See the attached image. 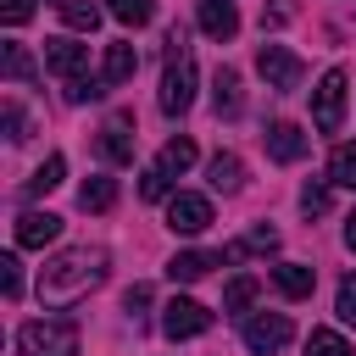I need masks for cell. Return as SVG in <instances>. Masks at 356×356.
<instances>
[{"instance_id": "obj_1", "label": "cell", "mask_w": 356, "mask_h": 356, "mask_svg": "<svg viewBox=\"0 0 356 356\" xmlns=\"http://www.w3.org/2000/svg\"><path fill=\"white\" fill-rule=\"evenodd\" d=\"M111 256L100 245H72V250H56L44 267H39V300L44 306H72L78 295H89L100 278H106Z\"/></svg>"}, {"instance_id": "obj_2", "label": "cell", "mask_w": 356, "mask_h": 356, "mask_svg": "<svg viewBox=\"0 0 356 356\" xmlns=\"http://www.w3.org/2000/svg\"><path fill=\"white\" fill-rule=\"evenodd\" d=\"M195 100V56L184 44V28L167 33V72H161V111L167 117H184Z\"/></svg>"}, {"instance_id": "obj_3", "label": "cell", "mask_w": 356, "mask_h": 356, "mask_svg": "<svg viewBox=\"0 0 356 356\" xmlns=\"http://www.w3.org/2000/svg\"><path fill=\"white\" fill-rule=\"evenodd\" d=\"M17 356H78L72 317H33L17 328Z\"/></svg>"}, {"instance_id": "obj_4", "label": "cell", "mask_w": 356, "mask_h": 356, "mask_svg": "<svg viewBox=\"0 0 356 356\" xmlns=\"http://www.w3.org/2000/svg\"><path fill=\"white\" fill-rule=\"evenodd\" d=\"M345 89H350L345 67H328L317 78V89H312V122H317V134H339V122H345Z\"/></svg>"}, {"instance_id": "obj_5", "label": "cell", "mask_w": 356, "mask_h": 356, "mask_svg": "<svg viewBox=\"0 0 356 356\" xmlns=\"http://www.w3.org/2000/svg\"><path fill=\"white\" fill-rule=\"evenodd\" d=\"M256 72H261V78H267V89H278V95L300 89V78H306L300 56H295V50H284V44H261V50H256Z\"/></svg>"}, {"instance_id": "obj_6", "label": "cell", "mask_w": 356, "mask_h": 356, "mask_svg": "<svg viewBox=\"0 0 356 356\" xmlns=\"http://www.w3.org/2000/svg\"><path fill=\"white\" fill-rule=\"evenodd\" d=\"M206 328H211V312H206L200 300L172 295V300L161 306V334H167V339H195V334H206Z\"/></svg>"}, {"instance_id": "obj_7", "label": "cell", "mask_w": 356, "mask_h": 356, "mask_svg": "<svg viewBox=\"0 0 356 356\" xmlns=\"http://www.w3.org/2000/svg\"><path fill=\"white\" fill-rule=\"evenodd\" d=\"M289 334H295V328H289V317H284V312H250V317H245V345H250L256 356L284 350V345H289Z\"/></svg>"}, {"instance_id": "obj_8", "label": "cell", "mask_w": 356, "mask_h": 356, "mask_svg": "<svg viewBox=\"0 0 356 356\" xmlns=\"http://www.w3.org/2000/svg\"><path fill=\"white\" fill-rule=\"evenodd\" d=\"M95 150H100V161L128 167V161H134V117H128V111H111L106 128H100V139H95Z\"/></svg>"}, {"instance_id": "obj_9", "label": "cell", "mask_w": 356, "mask_h": 356, "mask_svg": "<svg viewBox=\"0 0 356 356\" xmlns=\"http://www.w3.org/2000/svg\"><path fill=\"white\" fill-rule=\"evenodd\" d=\"M167 228H172V234H206V228H211V200L178 189V195L167 200Z\"/></svg>"}, {"instance_id": "obj_10", "label": "cell", "mask_w": 356, "mask_h": 356, "mask_svg": "<svg viewBox=\"0 0 356 356\" xmlns=\"http://www.w3.org/2000/svg\"><path fill=\"white\" fill-rule=\"evenodd\" d=\"M83 61H89V50L83 44H72V39H44V67L56 72V78H83Z\"/></svg>"}, {"instance_id": "obj_11", "label": "cell", "mask_w": 356, "mask_h": 356, "mask_svg": "<svg viewBox=\"0 0 356 356\" xmlns=\"http://www.w3.org/2000/svg\"><path fill=\"white\" fill-rule=\"evenodd\" d=\"M56 234H61V217L56 211H22L17 217V245L22 250H44Z\"/></svg>"}, {"instance_id": "obj_12", "label": "cell", "mask_w": 356, "mask_h": 356, "mask_svg": "<svg viewBox=\"0 0 356 356\" xmlns=\"http://www.w3.org/2000/svg\"><path fill=\"white\" fill-rule=\"evenodd\" d=\"M200 33L206 39H234L239 33V11H234V0H200Z\"/></svg>"}, {"instance_id": "obj_13", "label": "cell", "mask_w": 356, "mask_h": 356, "mask_svg": "<svg viewBox=\"0 0 356 356\" xmlns=\"http://www.w3.org/2000/svg\"><path fill=\"white\" fill-rule=\"evenodd\" d=\"M211 267H222V256H211V250H178V256L167 261V278H172V284H195V278H206Z\"/></svg>"}, {"instance_id": "obj_14", "label": "cell", "mask_w": 356, "mask_h": 356, "mask_svg": "<svg viewBox=\"0 0 356 356\" xmlns=\"http://www.w3.org/2000/svg\"><path fill=\"white\" fill-rule=\"evenodd\" d=\"M211 106H217V117H239V111H245V95H239V72H234V67H217V78H211Z\"/></svg>"}, {"instance_id": "obj_15", "label": "cell", "mask_w": 356, "mask_h": 356, "mask_svg": "<svg viewBox=\"0 0 356 356\" xmlns=\"http://www.w3.org/2000/svg\"><path fill=\"white\" fill-rule=\"evenodd\" d=\"M267 156H273V161H300V156H306V134H300L295 122H273V128H267Z\"/></svg>"}, {"instance_id": "obj_16", "label": "cell", "mask_w": 356, "mask_h": 356, "mask_svg": "<svg viewBox=\"0 0 356 356\" xmlns=\"http://www.w3.org/2000/svg\"><path fill=\"white\" fill-rule=\"evenodd\" d=\"M206 178H211V189L234 195V189H245V161H239L234 150H217V156L206 161Z\"/></svg>"}, {"instance_id": "obj_17", "label": "cell", "mask_w": 356, "mask_h": 356, "mask_svg": "<svg viewBox=\"0 0 356 356\" xmlns=\"http://www.w3.org/2000/svg\"><path fill=\"white\" fill-rule=\"evenodd\" d=\"M273 250H278V228H267V222H261V228H250L245 239H234V245L222 250V261L234 267V261H245V256H273Z\"/></svg>"}, {"instance_id": "obj_18", "label": "cell", "mask_w": 356, "mask_h": 356, "mask_svg": "<svg viewBox=\"0 0 356 356\" xmlns=\"http://www.w3.org/2000/svg\"><path fill=\"white\" fill-rule=\"evenodd\" d=\"M273 284H278V295L306 300V295H312V284H317V273H312L306 261H278V267H273Z\"/></svg>"}, {"instance_id": "obj_19", "label": "cell", "mask_w": 356, "mask_h": 356, "mask_svg": "<svg viewBox=\"0 0 356 356\" xmlns=\"http://www.w3.org/2000/svg\"><path fill=\"white\" fill-rule=\"evenodd\" d=\"M134 67H139L134 44H106V56H100V78H106V89L128 83V78H134Z\"/></svg>"}, {"instance_id": "obj_20", "label": "cell", "mask_w": 356, "mask_h": 356, "mask_svg": "<svg viewBox=\"0 0 356 356\" xmlns=\"http://www.w3.org/2000/svg\"><path fill=\"white\" fill-rule=\"evenodd\" d=\"M195 156H200V150H195V139H184V134H178V139H167V145H161L156 167H161L167 178H184V172L195 167Z\"/></svg>"}, {"instance_id": "obj_21", "label": "cell", "mask_w": 356, "mask_h": 356, "mask_svg": "<svg viewBox=\"0 0 356 356\" xmlns=\"http://www.w3.org/2000/svg\"><path fill=\"white\" fill-rule=\"evenodd\" d=\"M78 206H83V211H111V206H117V178H106V172L83 178V189H78Z\"/></svg>"}, {"instance_id": "obj_22", "label": "cell", "mask_w": 356, "mask_h": 356, "mask_svg": "<svg viewBox=\"0 0 356 356\" xmlns=\"http://www.w3.org/2000/svg\"><path fill=\"white\" fill-rule=\"evenodd\" d=\"M0 72H6L11 83H33V78H39V67H33V56H28L22 44H0Z\"/></svg>"}, {"instance_id": "obj_23", "label": "cell", "mask_w": 356, "mask_h": 356, "mask_svg": "<svg viewBox=\"0 0 356 356\" xmlns=\"http://www.w3.org/2000/svg\"><path fill=\"white\" fill-rule=\"evenodd\" d=\"M328 184H345V189H356V139L334 145V156H328Z\"/></svg>"}, {"instance_id": "obj_24", "label": "cell", "mask_w": 356, "mask_h": 356, "mask_svg": "<svg viewBox=\"0 0 356 356\" xmlns=\"http://www.w3.org/2000/svg\"><path fill=\"white\" fill-rule=\"evenodd\" d=\"M61 178H67V156H44V161L33 167V178H28V195H50Z\"/></svg>"}, {"instance_id": "obj_25", "label": "cell", "mask_w": 356, "mask_h": 356, "mask_svg": "<svg viewBox=\"0 0 356 356\" xmlns=\"http://www.w3.org/2000/svg\"><path fill=\"white\" fill-rule=\"evenodd\" d=\"M256 295H261V284L245 273V278H234V284L222 289V312H250V306H256Z\"/></svg>"}, {"instance_id": "obj_26", "label": "cell", "mask_w": 356, "mask_h": 356, "mask_svg": "<svg viewBox=\"0 0 356 356\" xmlns=\"http://www.w3.org/2000/svg\"><path fill=\"white\" fill-rule=\"evenodd\" d=\"M106 11H111V17L122 22V28H145V22L156 17V0H111Z\"/></svg>"}, {"instance_id": "obj_27", "label": "cell", "mask_w": 356, "mask_h": 356, "mask_svg": "<svg viewBox=\"0 0 356 356\" xmlns=\"http://www.w3.org/2000/svg\"><path fill=\"white\" fill-rule=\"evenodd\" d=\"M61 22H67L72 33H95V28H100V6H89V0H72V6H61Z\"/></svg>"}, {"instance_id": "obj_28", "label": "cell", "mask_w": 356, "mask_h": 356, "mask_svg": "<svg viewBox=\"0 0 356 356\" xmlns=\"http://www.w3.org/2000/svg\"><path fill=\"white\" fill-rule=\"evenodd\" d=\"M306 356H350V345H345V334H334V328H312Z\"/></svg>"}, {"instance_id": "obj_29", "label": "cell", "mask_w": 356, "mask_h": 356, "mask_svg": "<svg viewBox=\"0 0 356 356\" xmlns=\"http://www.w3.org/2000/svg\"><path fill=\"white\" fill-rule=\"evenodd\" d=\"M100 95H106V78H100V72H95V78L83 72V78L67 83V100H72V106H89V100H100Z\"/></svg>"}, {"instance_id": "obj_30", "label": "cell", "mask_w": 356, "mask_h": 356, "mask_svg": "<svg viewBox=\"0 0 356 356\" xmlns=\"http://www.w3.org/2000/svg\"><path fill=\"white\" fill-rule=\"evenodd\" d=\"M0 128H6L11 145H22V139H28V111H22L17 100H6V106H0Z\"/></svg>"}, {"instance_id": "obj_31", "label": "cell", "mask_w": 356, "mask_h": 356, "mask_svg": "<svg viewBox=\"0 0 356 356\" xmlns=\"http://www.w3.org/2000/svg\"><path fill=\"white\" fill-rule=\"evenodd\" d=\"M139 195H145V200H172V178L150 161V167H145V178H139Z\"/></svg>"}, {"instance_id": "obj_32", "label": "cell", "mask_w": 356, "mask_h": 356, "mask_svg": "<svg viewBox=\"0 0 356 356\" xmlns=\"http://www.w3.org/2000/svg\"><path fill=\"white\" fill-rule=\"evenodd\" d=\"M0 289H6V300H22V261L11 250L0 256Z\"/></svg>"}, {"instance_id": "obj_33", "label": "cell", "mask_w": 356, "mask_h": 356, "mask_svg": "<svg viewBox=\"0 0 356 356\" xmlns=\"http://www.w3.org/2000/svg\"><path fill=\"white\" fill-rule=\"evenodd\" d=\"M300 211H306V217H323V211H328V184H323V178H312V184L300 189Z\"/></svg>"}, {"instance_id": "obj_34", "label": "cell", "mask_w": 356, "mask_h": 356, "mask_svg": "<svg viewBox=\"0 0 356 356\" xmlns=\"http://www.w3.org/2000/svg\"><path fill=\"white\" fill-rule=\"evenodd\" d=\"M334 312H339V323H356V273L339 284V295H334Z\"/></svg>"}, {"instance_id": "obj_35", "label": "cell", "mask_w": 356, "mask_h": 356, "mask_svg": "<svg viewBox=\"0 0 356 356\" xmlns=\"http://www.w3.org/2000/svg\"><path fill=\"white\" fill-rule=\"evenodd\" d=\"M28 17H33V6H28V0H0V22H6V28H22Z\"/></svg>"}, {"instance_id": "obj_36", "label": "cell", "mask_w": 356, "mask_h": 356, "mask_svg": "<svg viewBox=\"0 0 356 356\" xmlns=\"http://www.w3.org/2000/svg\"><path fill=\"white\" fill-rule=\"evenodd\" d=\"M122 306H128V312H134V317H139V312H145V306H150V284H134V289H128V295H122Z\"/></svg>"}, {"instance_id": "obj_37", "label": "cell", "mask_w": 356, "mask_h": 356, "mask_svg": "<svg viewBox=\"0 0 356 356\" xmlns=\"http://www.w3.org/2000/svg\"><path fill=\"white\" fill-rule=\"evenodd\" d=\"M289 17H295V6H289V0H278V6H267V11H261V22H267V28H278V22H289Z\"/></svg>"}, {"instance_id": "obj_38", "label": "cell", "mask_w": 356, "mask_h": 356, "mask_svg": "<svg viewBox=\"0 0 356 356\" xmlns=\"http://www.w3.org/2000/svg\"><path fill=\"white\" fill-rule=\"evenodd\" d=\"M345 245H350V250H356V211H350V217H345Z\"/></svg>"}, {"instance_id": "obj_39", "label": "cell", "mask_w": 356, "mask_h": 356, "mask_svg": "<svg viewBox=\"0 0 356 356\" xmlns=\"http://www.w3.org/2000/svg\"><path fill=\"white\" fill-rule=\"evenodd\" d=\"M50 6H72V0H50Z\"/></svg>"}]
</instances>
